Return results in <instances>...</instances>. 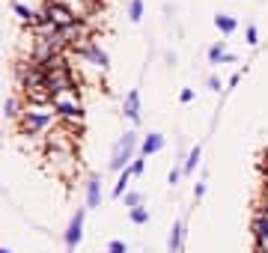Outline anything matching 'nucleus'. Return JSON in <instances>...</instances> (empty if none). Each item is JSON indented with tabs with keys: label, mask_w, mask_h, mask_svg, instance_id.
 <instances>
[{
	"label": "nucleus",
	"mask_w": 268,
	"mask_h": 253,
	"mask_svg": "<svg viewBox=\"0 0 268 253\" xmlns=\"http://www.w3.org/2000/svg\"><path fill=\"white\" fill-rule=\"evenodd\" d=\"M137 131H125L119 140H116V146H113V152H110V161H107V167L110 170H125L131 161H134V152H137Z\"/></svg>",
	"instance_id": "nucleus-1"
},
{
	"label": "nucleus",
	"mask_w": 268,
	"mask_h": 253,
	"mask_svg": "<svg viewBox=\"0 0 268 253\" xmlns=\"http://www.w3.org/2000/svg\"><path fill=\"white\" fill-rule=\"evenodd\" d=\"M21 117V128L27 131V134H33V131H42V128H48L54 122V107L51 104H30L24 113H18Z\"/></svg>",
	"instance_id": "nucleus-2"
},
{
	"label": "nucleus",
	"mask_w": 268,
	"mask_h": 253,
	"mask_svg": "<svg viewBox=\"0 0 268 253\" xmlns=\"http://www.w3.org/2000/svg\"><path fill=\"white\" fill-rule=\"evenodd\" d=\"M51 107H54V113L57 117H63V119H84V107H81V101H78V89H66V93H57L51 99Z\"/></svg>",
	"instance_id": "nucleus-3"
},
{
	"label": "nucleus",
	"mask_w": 268,
	"mask_h": 253,
	"mask_svg": "<svg viewBox=\"0 0 268 253\" xmlns=\"http://www.w3.org/2000/svg\"><path fill=\"white\" fill-rule=\"evenodd\" d=\"M75 51L87 60V63H92L95 68H102V72H107L110 68V57H107V51L95 42V39H84V42H78L75 45Z\"/></svg>",
	"instance_id": "nucleus-4"
},
{
	"label": "nucleus",
	"mask_w": 268,
	"mask_h": 253,
	"mask_svg": "<svg viewBox=\"0 0 268 253\" xmlns=\"http://www.w3.org/2000/svg\"><path fill=\"white\" fill-rule=\"evenodd\" d=\"M42 9H45V12H48V15L54 18V24H57V27H69L71 21H78V15L71 12L66 3H60V0H48V3L42 6Z\"/></svg>",
	"instance_id": "nucleus-5"
},
{
	"label": "nucleus",
	"mask_w": 268,
	"mask_h": 253,
	"mask_svg": "<svg viewBox=\"0 0 268 253\" xmlns=\"http://www.w3.org/2000/svg\"><path fill=\"white\" fill-rule=\"evenodd\" d=\"M84 218H87V209H78L75 212V218H71L69 229H66V250H75L78 244H81V238H84Z\"/></svg>",
	"instance_id": "nucleus-6"
},
{
	"label": "nucleus",
	"mask_w": 268,
	"mask_h": 253,
	"mask_svg": "<svg viewBox=\"0 0 268 253\" xmlns=\"http://www.w3.org/2000/svg\"><path fill=\"white\" fill-rule=\"evenodd\" d=\"M123 113H125V117H128V119H131L134 125L140 122V93H137V89H128V93H125V101H123Z\"/></svg>",
	"instance_id": "nucleus-7"
},
{
	"label": "nucleus",
	"mask_w": 268,
	"mask_h": 253,
	"mask_svg": "<svg viewBox=\"0 0 268 253\" xmlns=\"http://www.w3.org/2000/svg\"><path fill=\"white\" fill-rule=\"evenodd\" d=\"M164 149V134H158V131H149V134L140 140V155H158V152Z\"/></svg>",
	"instance_id": "nucleus-8"
},
{
	"label": "nucleus",
	"mask_w": 268,
	"mask_h": 253,
	"mask_svg": "<svg viewBox=\"0 0 268 253\" xmlns=\"http://www.w3.org/2000/svg\"><path fill=\"white\" fill-rule=\"evenodd\" d=\"M102 205V182L92 176L87 182V209H99Z\"/></svg>",
	"instance_id": "nucleus-9"
},
{
	"label": "nucleus",
	"mask_w": 268,
	"mask_h": 253,
	"mask_svg": "<svg viewBox=\"0 0 268 253\" xmlns=\"http://www.w3.org/2000/svg\"><path fill=\"white\" fill-rule=\"evenodd\" d=\"M214 27H217L224 36H232L235 30H238V21H235L232 15H227V12H217V15H214Z\"/></svg>",
	"instance_id": "nucleus-10"
},
{
	"label": "nucleus",
	"mask_w": 268,
	"mask_h": 253,
	"mask_svg": "<svg viewBox=\"0 0 268 253\" xmlns=\"http://www.w3.org/2000/svg\"><path fill=\"white\" fill-rule=\"evenodd\" d=\"M182 236H185V223L179 220V223H173L170 238H167V250H170V253H179V250H182Z\"/></svg>",
	"instance_id": "nucleus-11"
},
{
	"label": "nucleus",
	"mask_w": 268,
	"mask_h": 253,
	"mask_svg": "<svg viewBox=\"0 0 268 253\" xmlns=\"http://www.w3.org/2000/svg\"><path fill=\"white\" fill-rule=\"evenodd\" d=\"M200 158H203V146L197 143L194 149L188 152V158H185V164H182V173H188V176H191V173L197 170V164H200Z\"/></svg>",
	"instance_id": "nucleus-12"
},
{
	"label": "nucleus",
	"mask_w": 268,
	"mask_h": 253,
	"mask_svg": "<svg viewBox=\"0 0 268 253\" xmlns=\"http://www.w3.org/2000/svg\"><path fill=\"white\" fill-rule=\"evenodd\" d=\"M12 9H15V15L21 18V21H24V24H27V27H30V24H33L36 12H33V9H30V6H27V3H21V0H12Z\"/></svg>",
	"instance_id": "nucleus-13"
},
{
	"label": "nucleus",
	"mask_w": 268,
	"mask_h": 253,
	"mask_svg": "<svg viewBox=\"0 0 268 253\" xmlns=\"http://www.w3.org/2000/svg\"><path fill=\"white\" fill-rule=\"evenodd\" d=\"M131 170L125 167V170H119V179H116V185H113V197H123L125 191H128V185H131Z\"/></svg>",
	"instance_id": "nucleus-14"
},
{
	"label": "nucleus",
	"mask_w": 268,
	"mask_h": 253,
	"mask_svg": "<svg viewBox=\"0 0 268 253\" xmlns=\"http://www.w3.org/2000/svg\"><path fill=\"white\" fill-rule=\"evenodd\" d=\"M224 60H227V51H224V42H217V45H212V48H209V63H212V66H221Z\"/></svg>",
	"instance_id": "nucleus-15"
},
{
	"label": "nucleus",
	"mask_w": 268,
	"mask_h": 253,
	"mask_svg": "<svg viewBox=\"0 0 268 253\" xmlns=\"http://www.w3.org/2000/svg\"><path fill=\"white\" fill-rule=\"evenodd\" d=\"M128 21L131 24H140L143 21V0H131L128 3Z\"/></svg>",
	"instance_id": "nucleus-16"
},
{
	"label": "nucleus",
	"mask_w": 268,
	"mask_h": 253,
	"mask_svg": "<svg viewBox=\"0 0 268 253\" xmlns=\"http://www.w3.org/2000/svg\"><path fill=\"white\" fill-rule=\"evenodd\" d=\"M128 215H131V223H137V226L149 223V209H146V205H134Z\"/></svg>",
	"instance_id": "nucleus-17"
},
{
	"label": "nucleus",
	"mask_w": 268,
	"mask_h": 253,
	"mask_svg": "<svg viewBox=\"0 0 268 253\" xmlns=\"http://www.w3.org/2000/svg\"><path fill=\"white\" fill-rule=\"evenodd\" d=\"M245 42H248L250 48L259 45V30H256V24H248V27H245Z\"/></svg>",
	"instance_id": "nucleus-18"
},
{
	"label": "nucleus",
	"mask_w": 268,
	"mask_h": 253,
	"mask_svg": "<svg viewBox=\"0 0 268 253\" xmlns=\"http://www.w3.org/2000/svg\"><path fill=\"white\" fill-rule=\"evenodd\" d=\"M123 197H125V205H128V209H134V205H140V202H143L140 191H125Z\"/></svg>",
	"instance_id": "nucleus-19"
},
{
	"label": "nucleus",
	"mask_w": 268,
	"mask_h": 253,
	"mask_svg": "<svg viewBox=\"0 0 268 253\" xmlns=\"http://www.w3.org/2000/svg\"><path fill=\"white\" fill-rule=\"evenodd\" d=\"M128 170H131V176H143V170H146V155L134 158V161L128 164Z\"/></svg>",
	"instance_id": "nucleus-20"
},
{
	"label": "nucleus",
	"mask_w": 268,
	"mask_h": 253,
	"mask_svg": "<svg viewBox=\"0 0 268 253\" xmlns=\"http://www.w3.org/2000/svg\"><path fill=\"white\" fill-rule=\"evenodd\" d=\"M107 253H128V244L123 238H113V241H107Z\"/></svg>",
	"instance_id": "nucleus-21"
},
{
	"label": "nucleus",
	"mask_w": 268,
	"mask_h": 253,
	"mask_svg": "<svg viewBox=\"0 0 268 253\" xmlns=\"http://www.w3.org/2000/svg\"><path fill=\"white\" fill-rule=\"evenodd\" d=\"M194 89H191V86H185V89H182V93H179V101H182V104H191V101H194Z\"/></svg>",
	"instance_id": "nucleus-22"
},
{
	"label": "nucleus",
	"mask_w": 268,
	"mask_h": 253,
	"mask_svg": "<svg viewBox=\"0 0 268 253\" xmlns=\"http://www.w3.org/2000/svg\"><path fill=\"white\" fill-rule=\"evenodd\" d=\"M3 113H9V117H18V101H15V99H6V104H3Z\"/></svg>",
	"instance_id": "nucleus-23"
},
{
	"label": "nucleus",
	"mask_w": 268,
	"mask_h": 253,
	"mask_svg": "<svg viewBox=\"0 0 268 253\" xmlns=\"http://www.w3.org/2000/svg\"><path fill=\"white\" fill-rule=\"evenodd\" d=\"M179 179H182V167H173V170H170V176H167V182L176 188V185H179Z\"/></svg>",
	"instance_id": "nucleus-24"
},
{
	"label": "nucleus",
	"mask_w": 268,
	"mask_h": 253,
	"mask_svg": "<svg viewBox=\"0 0 268 253\" xmlns=\"http://www.w3.org/2000/svg\"><path fill=\"white\" fill-rule=\"evenodd\" d=\"M203 194H206V182H197L194 185V200H200Z\"/></svg>",
	"instance_id": "nucleus-25"
},
{
	"label": "nucleus",
	"mask_w": 268,
	"mask_h": 253,
	"mask_svg": "<svg viewBox=\"0 0 268 253\" xmlns=\"http://www.w3.org/2000/svg\"><path fill=\"white\" fill-rule=\"evenodd\" d=\"M209 86H212L214 93H221V81H217V78H214V75H212V78H209Z\"/></svg>",
	"instance_id": "nucleus-26"
},
{
	"label": "nucleus",
	"mask_w": 268,
	"mask_h": 253,
	"mask_svg": "<svg viewBox=\"0 0 268 253\" xmlns=\"http://www.w3.org/2000/svg\"><path fill=\"white\" fill-rule=\"evenodd\" d=\"M0 253H12V250H9V247H0Z\"/></svg>",
	"instance_id": "nucleus-27"
}]
</instances>
